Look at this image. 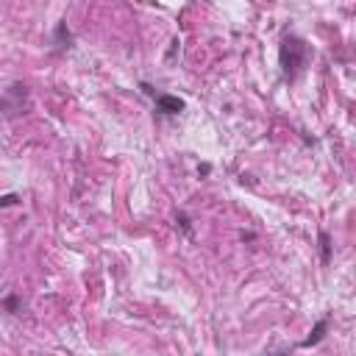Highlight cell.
<instances>
[{
  "label": "cell",
  "instance_id": "3957f363",
  "mask_svg": "<svg viewBox=\"0 0 356 356\" xmlns=\"http://www.w3.org/2000/svg\"><path fill=\"white\" fill-rule=\"evenodd\" d=\"M326 329H329V320H320V323L315 326V329H312V334H309V337H306L304 343H301V348H312V345H318L320 340H323Z\"/></svg>",
  "mask_w": 356,
  "mask_h": 356
},
{
  "label": "cell",
  "instance_id": "7a4b0ae2",
  "mask_svg": "<svg viewBox=\"0 0 356 356\" xmlns=\"http://www.w3.org/2000/svg\"><path fill=\"white\" fill-rule=\"evenodd\" d=\"M156 111H162V114H181L184 100L181 97H173V95H159L156 97Z\"/></svg>",
  "mask_w": 356,
  "mask_h": 356
},
{
  "label": "cell",
  "instance_id": "5b68a950",
  "mask_svg": "<svg viewBox=\"0 0 356 356\" xmlns=\"http://www.w3.org/2000/svg\"><path fill=\"white\" fill-rule=\"evenodd\" d=\"M56 39H58V42H61V47H70V31H67V25H64V22H61V25H58L56 28Z\"/></svg>",
  "mask_w": 356,
  "mask_h": 356
},
{
  "label": "cell",
  "instance_id": "6da1fadb",
  "mask_svg": "<svg viewBox=\"0 0 356 356\" xmlns=\"http://www.w3.org/2000/svg\"><path fill=\"white\" fill-rule=\"evenodd\" d=\"M281 70H284V75H295V72L301 70V67L306 64V56H309V47H306L304 39L298 36H287L284 42H281Z\"/></svg>",
  "mask_w": 356,
  "mask_h": 356
},
{
  "label": "cell",
  "instance_id": "8992f818",
  "mask_svg": "<svg viewBox=\"0 0 356 356\" xmlns=\"http://www.w3.org/2000/svg\"><path fill=\"white\" fill-rule=\"evenodd\" d=\"M6 309L8 312H17L19 309V298H17V295H8V298H6Z\"/></svg>",
  "mask_w": 356,
  "mask_h": 356
},
{
  "label": "cell",
  "instance_id": "52a82bcc",
  "mask_svg": "<svg viewBox=\"0 0 356 356\" xmlns=\"http://www.w3.org/2000/svg\"><path fill=\"white\" fill-rule=\"evenodd\" d=\"M11 203H17V195H3L0 198V206H11Z\"/></svg>",
  "mask_w": 356,
  "mask_h": 356
},
{
  "label": "cell",
  "instance_id": "ba28073f",
  "mask_svg": "<svg viewBox=\"0 0 356 356\" xmlns=\"http://www.w3.org/2000/svg\"><path fill=\"white\" fill-rule=\"evenodd\" d=\"M178 223H181V228L189 234V217H187V214H178Z\"/></svg>",
  "mask_w": 356,
  "mask_h": 356
},
{
  "label": "cell",
  "instance_id": "277c9868",
  "mask_svg": "<svg viewBox=\"0 0 356 356\" xmlns=\"http://www.w3.org/2000/svg\"><path fill=\"white\" fill-rule=\"evenodd\" d=\"M320 259H323V265L331 262V237L326 231H320Z\"/></svg>",
  "mask_w": 356,
  "mask_h": 356
}]
</instances>
